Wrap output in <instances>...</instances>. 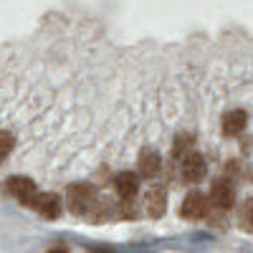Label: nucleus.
I'll return each instance as SVG.
<instances>
[{
	"instance_id": "f257e3e1",
	"label": "nucleus",
	"mask_w": 253,
	"mask_h": 253,
	"mask_svg": "<svg viewBox=\"0 0 253 253\" xmlns=\"http://www.w3.org/2000/svg\"><path fill=\"white\" fill-rule=\"evenodd\" d=\"M94 205V187L81 182V185H71L69 187V210L76 215H84L86 210Z\"/></svg>"
},
{
	"instance_id": "f03ea898",
	"label": "nucleus",
	"mask_w": 253,
	"mask_h": 253,
	"mask_svg": "<svg viewBox=\"0 0 253 253\" xmlns=\"http://www.w3.org/2000/svg\"><path fill=\"white\" fill-rule=\"evenodd\" d=\"M205 210H208V200L203 193H190L185 200H182V208H180V213L185 220H200L205 215Z\"/></svg>"
},
{
	"instance_id": "7ed1b4c3",
	"label": "nucleus",
	"mask_w": 253,
	"mask_h": 253,
	"mask_svg": "<svg viewBox=\"0 0 253 253\" xmlns=\"http://www.w3.org/2000/svg\"><path fill=\"white\" fill-rule=\"evenodd\" d=\"M8 190L10 193L23 203V205H31L33 208V200H36V185H33V180H28V177H10L8 180Z\"/></svg>"
},
{
	"instance_id": "20e7f679",
	"label": "nucleus",
	"mask_w": 253,
	"mask_h": 253,
	"mask_svg": "<svg viewBox=\"0 0 253 253\" xmlns=\"http://www.w3.org/2000/svg\"><path fill=\"white\" fill-rule=\"evenodd\" d=\"M182 175L190 182H200L205 177V160H203V155H198V152L187 155L185 152L182 155Z\"/></svg>"
},
{
	"instance_id": "39448f33",
	"label": "nucleus",
	"mask_w": 253,
	"mask_h": 253,
	"mask_svg": "<svg viewBox=\"0 0 253 253\" xmlns=\"http://www.w3.org/2000/svg\"><path fill=\"white\" fill-rule=\"evenodd\" d=\"M210 203H213L215 208H220V210L233 208V203H236V190H233V185H228V180L215 182L213 190H210Z\"/></svg>"
},
{
	"instance_id": "423d86ee",
	"label": "nucleus",
	"mask_w": 253,
	"mask_h": 253,
	"mask_svg": "<svg viewBox=\"0 0 253 253\" xmlns=\"http://www.w3.org/2000/svg\"><path fill=\"white\" fill-rule=\"evenodd\" d=\"M33 208L38 210L46 220H56L61 215V198L53 195V193H43V195H36L33 200Z\"/></svg>"
},
{
	"instance_id": "0eeeda50",
	"label": "nucleus",
	"mask_w": 253,
	"mask_h": 253,
	"mask_svg": "<svg viewBox=\"0 0 253 253\" xmlns=\"http://www.w3.org/2000/svg\"><path fill=\"white\" fill-rule=\"evenodd\" d=\"M248 124V114L243 109H233L223 117V134L225 137H238Z\"/></svg>"
},
{
	"instance_id": "6e6552de",
	"label": "nucleus",
	"mask_w": 253,
	"mask_h": 253,
	"mask_svg": "<svg viewBox=\"0 0 253 253\" xmlns=\"http://www.w3.org/2000/svg\"><path fill=\"white\" fill-rule=\"evenodd\" d=\"M165 210H167V190L157 185L147 193V213L152 218H162Z\"/></svg>"
},
{
	"instance_id": "1a4fd4ad",
	"label": "nucleus",
	"mask_w": 253,
	"mask_h": 253,
	"mask_svg": "<svg viewBox=\"0 0 253 253\" xmlns=\"http://www.w3.org/2000/svg\"><path fill=\"white\" fill-rule=\"evenodd\" d=\"M117 193L126 200V198H134L139 193V177L134 172H119L117 175Z\"/></svg>"
},
{
	"instance_id": "9d476101",
	"label": "nucleus",
	"mask_w": 253,
	"mask_h": 253,
	"mask_svg": "<svg viewBox=\"0 0 253 253\" xmlns=\"http://www.w3.org/2000/svg\"><path fill=\"white\" fill-rule=\"evenodd\" d=\"M160 172V155L155 150H142L139 155V175L142 177H157Z\"/></svg>"
},
{
	"instance_id": "9b49d317",
	"label": "nucleus",
	"mask_w": 253,
	"mask_h": 253,
	"mask_svg": "<svg viewBox=\"0 0 253 253\" xmlns=\"http://www.w3.org/2000/svg\"><path fill=\"white\" fill-rule=\"evenodd\" d=\"M13 144H15L13 134L5 132V129H0V160H5V157L13 152Z\"/></svg>"
},
{
	"instance_id": "f8f14e48",
	"label": "nucleus",
	"mask_w": 253,
	"mask_h": 253,
	"mask_svg": "<svg viewBox=\"0 0 253 253\" xmlns=\"http://www.w3.org/2000/svg\"><path fill=\"white\" fill-rule=\"evenodd\" d=\"M48 253H66V248H53V251H48Z\"/></svg>"
}]
</instances>
